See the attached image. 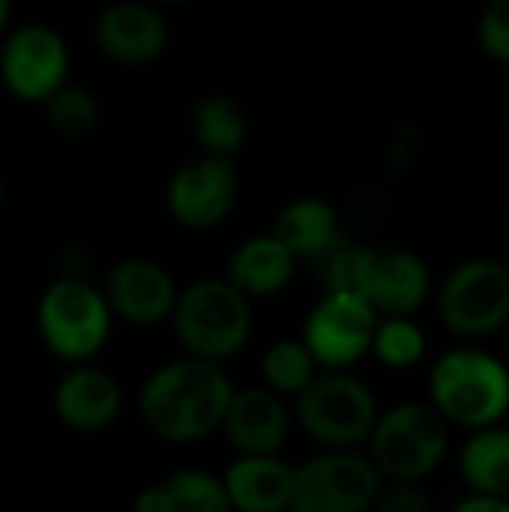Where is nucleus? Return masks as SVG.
I'll return each instance as SVG.
<instances>
[{
    "instance_id": "obj_28",
    "label": "nucleus",
    "mask_w": 509,
    "mask_h": 512,
    "mask_svg": "<svg viewBox=\"0 0 509 512\" xmlns=\"http://www.w3.org/2000/svg\"><path fill=\"white\" fill-rule=\"evenodd\" d=\"M135 512H171V501L162 489V483H153V486H144L138 495H135Z\"/></svg>"
},
{
    "instance_id": "obj_12",
    "label": "nucleus",
    "mask_w": 509,
    "mask_h": 512,
    "mask_svg": "<svg viewBox=\"0 0 509 512\" xmlns=\"http://www.w3.org/2000/svg\"><path fill=\"white\" fill-rule=\"evenodd\" d=\"M171 30L165 15L153 3L117 0L99 9L93 21V42L105 60L141 69L156 63L168 48Z\"/></svg>"
},
{
    "instance_id": "obj_17",
    "label": "nucleus",
    "mask_w": 509,
    "mask_h": 512,
    "mask_svg": "<svg viewBox=\"0 0 509 512\" xmlns=\"http://www.w3.org/2000/svg\"><path fill=\"white\" fill-rule=\"evenodd\" d=\"M231 510L282 512L291 504L294 465L279 453L270 456H237L222 474Z\"/></svg>"
},
{
    "instance_id": "obj_15",
    "label": "nucleus",
    "mask_w": 509,
    "mask_h": 512,
    "mask_svg": "<svg viewBox=\"0 0 509 512\" xmlns=\"http://www.w3.org/2000/svg\"><path fill=\"white\" fill-rule=\"evenodd\" d=\"M51 408L66 429L99 435L120 420L123 390L105 369L93 363H72V369L54 384Z\"/></svg>"
},
{
    "instance_id": "obj_11",
    "label": "nucleus",
    "mask_w": 509,
    "mask_h": 512,
    "mask_svg": "<svg viewBox=\"0 0 509 512\" xmlns=\"http://www.w3.org/2000/svg\"><path fill=\"white\" fill-rule=\"evenodd\" d=\"M237 192L240 177L234 159L201 153L171 174L165 186V207L180 228L213 231L231 216Z\"/></svg>"
},
{
    "instance_id": "obj_1",
    "label": "nucleus",
    "mask_w": 509,
    "mask_h": 512,
    "mask_svg": "<svg viewBox=\"0 0 509 512\" xmlns=\"http://www.w3.org/2000/svg\"><path fill=\"white\" fill-rule=\"evenodd\" d=\"M234 384L222 363L180 357L147 375L138 393L144 429L165 444H198L219 432Z\"/></svg>"
},
{
    "instance_id": "obj_32",
    "label": "nucleus",
    "mask_w": 509,
    "mask_h": 512,
    "mask_svg": "<svg viewBox=\"0 0 509 512\" xmlns=\"http://www.w3.org/2000/svg\"><path fill=\"white\" fill-rule=\"evenodd\" d=\"M3 201H6V189H3V180H0V210H3Z\"/></svg>"
},
{
    "instance_id": "obj_9",
    "label": "nucleus",
    "mask_w": 509,
    "mask_h": 512,
    "mask_svg": "<svg viewBox=\"0 0 509 512\" xmlns=\"http://www.w3.org/2000/svg\"><path fill=\"white\" fill-rule=\"evenodd\" d=\"M447 330L459 336H489L509 321V267L492 258L459 264L438 294Z\"/></svg>"
},
{
    "instance_id": "obj_30",
    "label": "nucleus",
    "mask_w": 509,
    "mask_h": 512,
    "mask_svg": "<svg viewBox=\"0 0 509 512\" xmlns=\"http://www.w3.org/2000/svg\"><path fill=\"white\" fill-rule=\"evenodd\" d=\"M9 15H12V0H0V33L6 30V24H9Z\"/></svg>"
},
{
    "instance_id": "obj_16",
    "label": "nucleus",
    "mask_w": 509,
    "mask_h": 512,
    "mask_svg": "<svg viewBox=\"0 0 509 512\" xmlns=\"http://www.w3.org/2000/svg\"><path fill=\"white\" fill-rule=\"evenodd\" d=\"M360 294L381 318H411L429 297V267L408 249H372Z\"/></svg>"
},
{
    "instance_id": "obj_5",
    "label": "nucleus",
    "mask_w": 509,
    "mask_h": 512,
    "mask_svg": "<svg viewBox=\"0 0 509 512\" xmlns=\"http://www.w3.org/2000/svg\"><path fill=\"white\" fill-rule=\"evenodd\" d=\"M429 393L447 423L483 429L507 414L509 372L498 357L486 351L456 348L435 363Z\"/></svg>"
},
{
    "instance_id": "obj_14",
    "label": "nucleus",
    "mask_w": 509,
    "mask_h": 512,
    "mask_svg": "<svg viewBox=\"0 0 509 512\" xmlns=\"http://www.w3.org/2000/svg\"><path fill=\"white\" fill-rule=\"evenodd\" d=\"M219 432L237 456L282 453L291 435V411L285 405V396L270 387H234Z\"/></svg>"
},
{
    "instance_id": "obj_4",
    "label": "nucleus",
    "mask_w": 509,
    "mask_h": 512,
    "mask_svg": "<svg viewBox=\"0 0 509 512\" xmlns=\"http://www.w3.org/2000/svg\"><path fill=\"white\" fill-rule=\"evenodd\" d=\"M378 402L372 390L345 369L318 372L297 396L294 417L303 432L327 450L363 447L378 420Z\"/></svg>"
},
{
    "instance_id": "obj_27",
    "label": "nucleus",
    "mask_w": 509,
    "mask_h": 512,
    "mask_svg": "<svg viewBox=\"0 0 509 512\" xmlns=\"http://www.w3.org/2000/svg\"><path fill=\"white\" fill-rule=\"evenodd\" d=\"M378 507L387 512H423L429 507L426 495L417 489V483L393 480V486H384L378 495Z\"/></svg>"
},
{
    "instance_id": "obj_23",
    "label": "nucleus",
    "mask_w": 509,
    "mask_h": 512,
    "mask_svg": "<svg viewBox=\"0 0 509 512\" xmlns=\"http://www.w3.org/2000/svg\"><path fill=\"white\" fill-rule=\"evenodd\" d=\"M42 105H45L51 129L66 138L90 135L102 120V108H99V99L93 96V90L84 84H75V81H66L63 87H57Z\"/></svg>"
},
{
    "instance_id": "obj_24",
    "label": "nucleus",
    "mask_w": 509,
    "mask_h": 512,
    "mask_svg": "<svg viewBox=\"0 0 509 512\" xmlns=\"http://www.w3.org/2000/svg\"><path fill=\"white\" fill-rule=\"evenodd\" d=\"M168 501L171 512H228V492L222 477H213L207 471H195V468H183V471H171L165 480H159Z\"/></svg>"
},
{
    "instance_id": "obj_21",
    "label": "nucleus",
    "mask_w": 509,
    "mask_h": 512,
    "mask_svg": "<svg viewBox=\"0 0 509 512\" xmlns=\"http://www.w3.org/2000/svg\"><path fill=\"white\" fill-rule=\"evenodd\" d=\"M459 465L468 489L509 498V429H495V423L477 429Z\"/></svg>"
},
{
    "instance_id": "obj_8",
    "label": "nucleus",
    "mask_w": 509,
    "mask_h": 512,
    "mask_svg": "<svg viewBox=\"0 0 509 512\" xmlns=\"http://www.w3.org/2000/svg\"><path fill=\"white\" fill-rule=\"evenodd\" d=\"M378 321L381 315L360 291L330 288L306 318L303 345L318 369H348L369 354Z\"/></svg>"
},
{
    "instance_id": "obj_19",
    "label": "nucleus",
    "mask_w": 509,
    "mask_h": 512,
    "mask_svg": "<svg viewBox=\"0 0 509 512\" xmlns=\"http://www.w3.org/2000/svg\"><path fill=\"white\" fill-rule=\"evenodd\" d=\"M273 234L297 261H318L327 249L339 243V216L327 198L303 195L279 210Z\"/></svg>"
},
{
    "instance_id": "obj_13",
    "label": "nucleus",
    "mask_w": 509,
    "mask_h": 512,
    "mask_svg": "<svg viewBox=\"0 0 509 512\" xmlns=\"http://www.w3.org/2000/svg\"><path fill=\"white\" fill-rule=\"evenodd\" d=\"M102 294L114 318H123L132 327H159L171 318L180 288L162 264L150 258H123L108 270Z\"/></svg>"
},
{
    "instance_id": "obj_26",
    "label": "nucleus",
    "mask_w": 509,
    "mask_h": 512,
    "mask_svg": "<svg viewBox=\"0 0 509 512\" xmlns=\"http://www.w3.org/2000/svg\"><path fill=\"white\" fill-rule=\"evenodd\" d=\"M480 45L498 63H509V0H492L480 18Z\"/></svg>"
},
{
    "instance_id": "obj_6",
    "label": "nucleus",
    "mask_w": 509,
    "mask_h": 512,
    "mask_svg": "<svg viewBox=\"0 0 509 512\" xmlns=\"http://www.w3.org/2000/svg\"><path fill=\"white\" fill-rule=\"evenodd\" d=\"M366 444L381 477L420 483L444 462L450 429L435 405L405 402L378 414Z\"/></svg>"
},
{
    "instance_id": "obj_10",
    "label": "nucleus",
    "mask_w": 509,
    "mask_h": 512,
    "mask_svg": "<svg viewBox=\"0 0 509 512\" xmlns=\"http://www.w3.org/2000/svg\"><path fill=\"white\" fill-rule=\"evenodd\" d=\"M69 48L66 39L42 21L21 24L6 33L0 45V81L9 96L42 105L57 87L69 81Z\"/></svg>"
},
{
    "instance_id": "obj_20",
    "label": "nucleus",
    "mask_w": 509,
    "mask_h": 512,
    "mask_svg": "<svg viewBox=\"0 0 509 512\" xmlns=\"http://www.w3.org/2000/svg\"><path fill=\"white\" fill-rule=\"evenodd\" d=\"M192 138L204 153L234 159L249 138V117L234 96L210 93L192 108Z\"/></svg>"
},
{
    "instance_id": "obj_29",
    "label": "nucleus",
    "mask_w": 509,
    "mask_h": 512,
    "mask_svg": "<svg viewBox=\"0 0 509 512\" xmlns=\"http://www.w3.org/2000/svg\"><path fill=\"white\" fill-rule=\"evenodd\" d=\"M459 512H509V501L501 495H486V492H474L471 498H465L459 504Z\"/></svg>"
},
{
    "instance_id": "obj_25",
    "label": "nucleus",
    "mask_w": 509,
    "mask_h": 512,
    "mask_svg": "<svg viewBox=\"0 0 509 512\" xmlns=\"http://www.w3.org/2000/svg\"><path fill=\"white\" fill-rule=\"evenodd\" d=\"M384 366L393 369H411L423 360L426 336L411 318H384L375 327L372 348H369Z\"/></svg>"
},
{
    "instance_id": "obj_31",
    "label": "nucleus",
    "mask_w": 509,
    "mask_h": 512,
    "mask_svg": "<svg viewBox=\"0 0 509 512\" xmlns=\"http://www.w3.org/2000/svg\"><path fill=\"white\" fill-rule=\"evenodd\" d=\"M153 3H168V6H177V3H189V0H153Z\"/></svg>"
},
{
    "instance_id": "obj_18",
    "label": "nucleus",
    "mask_w": 509,
    "mask_h": 512,
    "mask_svg": "<svg viewBox=\"0 0 509 512\" xmlns=\"http://www.w3.org/2000/svg\"><path fill=\"white\" fill-rule=\"evenodd\" d=\"M297 270V258L270 231L243 240L228 258V282L249 300H264L282 294Z\"/></svg>"
},
{
    "instance_id": "obj_2",
    "label": "nucleus",
    "mask_w": 509,
    "mask_h": 512,
    "mask_svg": "<svg viewBox=\"0 0 509 512\" xmlns=\"http://www.w3.org/2000/svg\"><path fill=\"white\" fill-rule=\"evenodd\" d=\"M168 321L186 354L225 363L249 345L252 300L228 279H198L180 288Z\"/></svg>"
},
{
    "instance_id": "obj_22",
    "label": "nucleus",
    "mask_w": 509,
    "mask_h": 512,
    "mask_svg": "<svg viewBox=\"0 0 509 512\" xmlns=\"http://www.w3.org/2000/svg\"><path fill=\"white\" fill-rule=\"evenodd\" d=\"M318 375V363L303 345V339H276L261 357L264 387L279 396H297Z\"/></svg>"
},
{
    "instance_id": "obj_7",
    "label": "nucleus",
    "mask_w": 509,
    "mask_h": 512,
    "mask_svg": "<svg viewBox=\"0 0 509 512\" xmlns=\"http://www.w3.org/2000/svg\"><path fill=\"white\" fill-rule=\"evenodd\" d=\"M384 477L375 462L354 450H327L294 468V512H363L378 504Z\"/></svg>"
},
{
    "instance_id": "obj_3",
    "label": "nucleus",
    "mask_w": 509,
    "mask_h": 512,
    "mask_svg": "<svg viewBox=\"0 0 509 512\" xmlns=\"http://www.w3.org/2000/svg\"><path fill=\"white\" fill-rule=\"evenodd\" d=\"M114 312L105 294L84 279L51 282L36 303V333L60 363H90L108 342Z\"/></svg>"
}]
</instances>
